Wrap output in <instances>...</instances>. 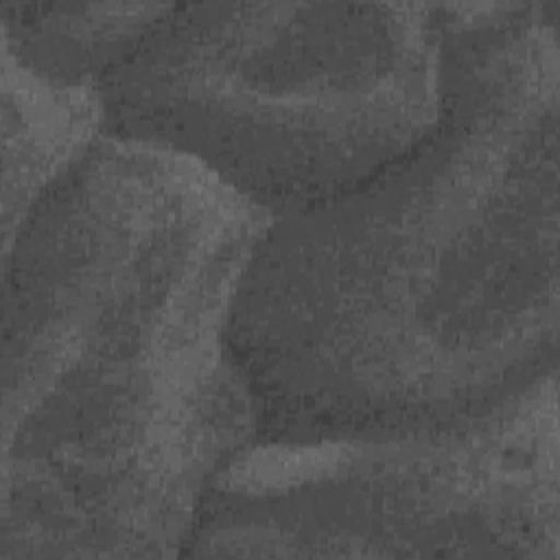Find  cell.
I'll use <instances>...</instances> for the list:
<instances>
[{"label":"cell","instance_id":"5b68a950","mask_svg":"<svg viewBox=\"0 0 560 560\" xmlns=\"http://www.w3.org/2000/svg\"><path fill=\"white\" fill-rule=\"evenodd\" d=\"M103 133L96 88L52 83L2 50L4 241L42 192Z\"/></svg>","mask_w":560,"mask_h":560},{"label":"cell","instance_id":"6da1fadb","mask_svg":"<svg viewBox=\"0 0 560 560\" xmlns=\"http://www.w3.org/2000/svg\"><path fill=\"white\" fill-rule=\"evenodd\" d=\"M558 7L451 2L433 129L265 223L228 315L256 442L468 429L556 376Z\"/></svg>","mask_w":560,"mask_h":560},{"label":"cell","instance_id":"277c9868","mask_svg":"<svg viewBox=\"0 0 560 560\" xmlns=\"http://www.w3.org/2000/svg\"><path fill=\"white\" fill-rule=\"evenodd\" d=\"M558 378L468 429L256 442L210 486L182 556H560Z\"/></svg>","mask_w":560,"mask_h":560},{"label":"cell","instance_id":"7a4b0ae2","mask_svg":"<svg viewBox=\"0 0 560 560\" xmlns=\"http://www.w3.org/2000/svg\"><path fill=\"white\" fill-rule=\"evenodd\" d=\"M271 217L201 164L98 136L2 245L0 560L179 556L258 440L228 348Z\"/></svg>","mask_w":560,"mask_h":560},{"label":"cell","instance_id":"3957f363","mask_svg":"<svg viewBox=\"0 0 560 560\" xmlns=\"http://www.w3.org/2000/svg\"><path fill=\"white\" fill-rule=\"evenodd\" d=\"M448 37L446 2L173 4L96 88L103 129L276 217L363 184L433 129Z\"/></svg>","mask_w":560,"mask_h":560},{"label":"cell","instance_id":"8992f818","mask_svg":"<svg viewBox=\"0 0 560 560\" xmlns=\"http://www.w3.org/2000/svg\"><path fill=\"white\" fill-rule=\"evenodd\" d=\"M171 7L173 2L4 0L2 50L52 83L98 88Z\"/></svg>","mask_w":560,"mask_h":560}]
</instances>
